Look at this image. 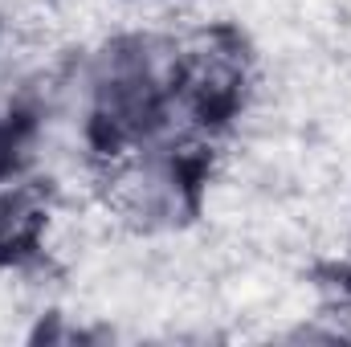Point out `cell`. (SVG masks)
Instances as JSON below:
<instances>
[{"label": "cell", "mask_w": 351, "mask_h": 347, "mask_svg": "<svg viewBox=\"0 0 351 347\" xmlns=\"http://www.w3.org/2000/svg\"><path fill=\"white\" fill-rule=\"evenodd\" d=\"M4 119V115H0ZM4 147H8V131H4V123H0V156H4Z\"/></svg>", "instance_id": "3957f363"}, {"label": "cell", "mask_w": 351, "mask_h": 347, "mask_svg": "<svg viewBox=\"0 0 351 347\" xmlns=\"http://www.w3.org/2000/svg\"><path fill=\"white\" fill-rule=\"evenodd\" d=\"M106 184H110L106 188L110 208L143 233L176 229L192 208V180L184 172V164L164 152L139 147L135 156L114 164Z\"/></svg>", "instance_id": "7a4b0ae2"}, {"label": "cell", "mask_w": 351, "mask_h": 347, "mask_svg": "<svg viewBox=\"0 0 351 347\" xmlns=\"http://www.w3.org/2000/svg\"><path fill=\"white\" fill-rule=\"evenodd\" d=\"M180 66L156 37H114L90 58L82 74L86 110L114 135H135L164 115Z\"/></svg>", "instance_id": "6da1fadb"}]
</instances>
